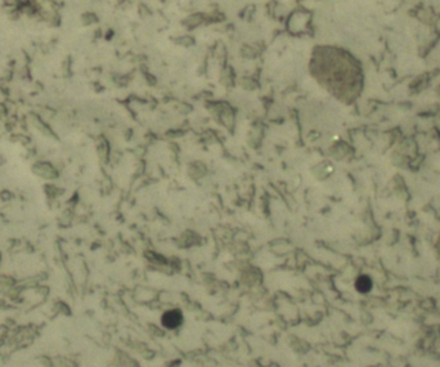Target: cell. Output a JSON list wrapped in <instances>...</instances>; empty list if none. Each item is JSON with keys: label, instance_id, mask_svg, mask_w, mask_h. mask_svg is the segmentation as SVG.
<instances>
[{"label": "cell", "instance_id": "1", "mask_svg": "<svg viewBox=\"0 0 440 367\" xmlns=\"http://www.w3.org/2000/svg\"><path fill=\"white\" fill-rule=\"evenodd\" d=\"M183 313L179 310H171L165 312L161 317V324L162 326L168 330H176L178 327L183 324Z\"/></svg>", "mask_w": 440, "mask_h": 367}, {"label": "cell", "instance_id": "2", "mask_svg": "<svg viewBox=\"0 0 440 367\" xmlns=\"http://www.w3.org/2000/svg\"><path fill=\"white\" fill-rule=\"evenodd\" d=\"M357 289L362 292V293H366L371 290V280L366 276H362V278L357 280Z\"/></svg>", "mask_w": 440, "mask_h": 367}]
</instances>
